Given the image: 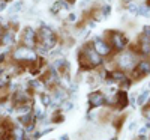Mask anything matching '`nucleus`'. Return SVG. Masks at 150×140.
<instances>
[{
	"instance_id": "6",
	"label": "nucleus",
	"mask_w": 150,
	"mask_h": 140,
	"mask_svg": "<svg viewBox=\"0 0 150 140\" xmlns=\"http://www.w3.org/2000/svg\"><path fill=\"white\" fill-rule=\"evenodd\" d=\"M21 44L24 47H30V48L36 47V44H38V33L32 27H26L23 30V33H21Z\"/></svg>"
},
{
	"instance_id": "9",
	"label": "nucleus",
	"mask_w": 150,
	"mask_h": 140,
	"mask_svg": "<svg viewBox=\"0 0 150 140\" xmlns=\"http://www.w3.org/2000/svg\"><path fill=\"white\" fill-rule=\"evenodd\" d=\"M111 103H112V107H114L116 110H122V109L126 107V104H128V96H126L125 92H119L114 98H112Z\"/></svg>"
},
{
	"instance_id": "14",
	"label": "nucleus",
	"mask_w": 150,
	"mask_h": 140,
	"mask_svg": "<svg viewBox=\"0 0 150 140\" xmlns=\"http://www.w3.org/2000/svg\"><path fill=\"white\" fill-rule=\"evenodd\" d=\"M147 99H149V94H147V92H143V94H141L138 98H137V103H138L140 106H143V104L146 103Z\"/></svg>"
},
{
	"instance_id": "12",
	"label": "nucleus",
	"mask_w": 150,
	"mask_h": 140,
	"mask_svg": "<svg viewBox=\"0 0 150 140\" xmlns=\"http://www.w3.org/2000/svg\"><path fill=\"white\" fill-rule=\"evenodd\" d=\"M110 77L114 80V81H120V83H125L126 81V74H125L123 71H111L110 72Z\"/></svg>"
},
{
	"instance_id": "22",
	"label": "nucleus",
	"mask_w": 150,
	"mask_h": 140,
	"mask_svg": "<svg viewBox=\"0 0 150 140\" xmlns=\"http://www.w3.org/2000/svg\"><path fill=\"white\" fill-rule=\"evenodd\" d=\"M60 140H68V136H63V137H62Z\"/></svg>"
},
{
	"instance_id": "15",
	"label": "nucleus",
	"mask_w": 150,
	"mask_h": 140,
	"mask_svg": "<svg viewBox=\"0 0 150 140\" xmlns=\"http://www.w3.org/2000/svg\"><path fill=\"white\" fill-rule=\"evenodd\" d=\"M41 101L44 103V106H50V103H51V98H50V95H41Z\"/></svg>"
},
{
	"instance_id": "23",
	"label": "nucleus",
	"mask_w": 150,
	"mask_h": 140,
	"mask_svg": "<svg viewBox=\"0 0 150 140\" xmlns=\"http://www.w3.org/2000/svg\"><path fill=\"white\" fill-rule=\"evenodd\" d=\"M5 2H11V0H5Z\"/></svg>"
},
{
	"instance_id": "7",
	"label": "nucleus",
	"mask_w": 150,
	"mask_h": 140,
	"mask_svg": "<svg viewBox=\"0 0 150 140\" xmlns=\"http://www.w3.org/2000/svg\"><path fill=\"white\" fill-rule=\"evenodd\" d=\"M93 47L96 50V53L101 56V57L108 56L112 51V47L110 45V42L107 39H102V38H96V39L93 41Z\"/></svg>"
},
{
	"instance_id": "18",
	"label": "nucleus",
	"mask_w": 150,
	"mask_h": 140,
	"mask_svg": "<svg viewBox=\"0 0 150 140\" xmlns=\"http://www.w3.org/2000/svg\"><path fill=\"white\" fill-rule=\"evenodd\" d=\"M6 95H8V89L6 87H2V89H0V99H5Z\"/></svg>"
},
{
	"instance_id": "3",
	"label": "nucleus",
	"mask_w": 150,
	"mask_h": 140,
	"mask_svg": "<svg viewBox=\"0 0 150 140\" xmlns=\"http://www.w3.org/2000/svg\"><path fill=\"white\" fill-rule=\"evenodd\" d=\"M12 57L17 62H30V63H33L38 59L35 50L30 48V47H24V45L17 47L14 51H12Z\"/></svg>"
},
{
	"instance_id": "8",
	"label": "nucleus",
	"mask_w": 150,
	"mask_h": 140,
	"mask_svg": "<svg viewBox=\"0 0 150 140\" xmlns=\"http://www.w3.org/2000/svg\"><path fill=\"white\" fill-rule=\"evenodd\" d=\"M134 72H135V79H141L143 75L150 74V60H147V59L140 60L138 63H137Z\"/></svg>"
},
{
	"instance_id": "25",
	"label": "nucleus",
	"mask_w": 150,
	"mask_h": 140,
	"mask_svg": "<svg viewBox=\"0 0 150 140\" xmlns=\"http://www.w3.org/2000/svg\"><path fill=\"white\" fill-rule=\"evenodd\" d=\"M86 2H89V0H86Z\"/></svg>"
},
{
	"instance_id": "19",
	"label": "nucleus",
	"mask_w": 150,
	"mask_h": 140,
	"mask_svg": "<svg viewBox=\"0 0 150 140\" xmlns=\"http://www.w3.org/2000/svg\"><path fill=\"white\" fill-rule=\"evenodd\" d=\"M68 20L69 21H75V20H77V15H75V14H69L68 15Z\"/></svg>"
},
{
	"instance_id": "5",
	"label": "nucleus",
	"mask_w": 150,
	"mask_h": 140,
	"mask_svg": "<svg viewBox=\"0 0 150 140\" xmlns=\"http://www.w3.org/2000/svg\"><path fill=\"white\" fill-rule=\"evenodd\" d=\"M137 63H138V60H137L134 51H126V53H122L119 56V60H117V65L122 68V69H132L137 66Z\"/></svg>"
},
{
	"instance_id": "4",
	"label": "nucleus",
	"mask_w": 150,
	"mask_h": 140,
	"mask_svg": "<svg viewBox=\"0 0 150 140\" xmlns=\"http://www.w3.org/2000/svg\"><path fill=\"white\" fill-rule=\"evenodd\" d=\"M107 35H108V42H110V45L114 48V50H117V51H122V50L126 47L128 38L125 36V33H122V32H107Z\"/></svg>"
},
{
	"instance_id": "10",
	"label": "nucleus",
	"mask_w": 150,
	"mask_h": 140,
	"mask_svg": "<svg viewBox=\"0 0 150 140\" xmlns=\"http://www.w3.org/2000/svg\"><path fill=\"white\" fill-rule=\"evenodd\" d=\"M104 101H105V98H104V95L101 92H93V94L89 95V106L90 107H99V106H102Z\"/></svg>"
},
{
	"instance_id": "11",
	"label": "nucleus",
	"mask_w": 150,
	"mask_h": 140,
	"mask_svg": "<svg viewBox=\"0 0 150 140\" xmlns=\"http://www.w3.org/2000/svg\"><path fill=\"white\" fill-rule=\"evenodd\" d=\"M0 41H2L3 45H12L15 41V36H14V32L12 30H6L2 36H0Z\"/></svg>"
},
{
	"instance_id": "24",
	"label": "nucleus",
	"mask_w": 150,
	"mask_h": 140,
	"mask_svg": "<svg viewBox=\"0 0 150 140\" xmlns=\"http://www.w3.org/2000/svg\"><path fill=\"white\" fill-rule=\"evenodd\" d=\"M149 89H150V83H149Z\"/></svg>"
},
{
	"instance_id": "17",
	"label": "nucleus",
	"mask_w": 150,
	"mask_h": 140,
	"mask_svg": "<svg viewBox=\"0 0 150 140\" xmlns=\"http://www.w3.org/2000/svg\"><path fill=\"white\" fill-rule=\"evenodd\" d=\"M110 11H111V8H110L108 5L102 6V12H104V17H108V15H110Z\"/></svg>"
},
{
	"instance_id": "20",
	"label": "nucleus",
	"mask_w": 150,
	"mask_h": 140,
	"mask_svg": "<svg viewBox=\"0 0 150 140\" xmlns=\"http://www.w3.org/2000/svg\"><path fill=\"white\" fill-rule=\"evenodd\" d=\"M71 107H72L71 103H66V104H65V109H66V110H71Z\"/></svg>"
},
{
	"instance_id": "1",
	"label": "nucleus",
	"mask_w": 150,
	"mask_h": 140,
	"mask_svg": "<svg viewBox=\"0 0 150 140\" xmlns=\"http://www.w3.org/2000/svg\"><path fill=\"white\" fill-rule=\"evenodd\" d=\"M102 57L96 53L93 42H86L78 53V63L83 69H92L101 65Z\"/></svg>"
},
{
	"instance_id": "2",
	"label": "nucleus",
	"mask_w": 150,
	"mask_h": 140,
	"mask_svg": "<svg viewBox=\"0 0 150 140\" xmlns=\"http://www.w3.org/2000/svg\"><path fill=\"white\" fill-rule=\"evenodd\" d=\"M57 45V35L50 26H41L38 30V44L36 47L39 48L41 53H47L51 48Z\"/></svg>"
},
{
	"instance_id": "21",
	"label": "nucleus",
	"mask_w": 150,
	"mask_h": 140,
	"mask_svg": "<svg viewBox=\"0 0 150 140\" xmlns=\"http://www.w3.org/2000/svg\"><path fill=\"white\" fill-rule=\"evenodd\" d=\"M3 33H5V27L2 26V24H0V36H2Z\"/></svg>"
},
{
	"instance_id": "16",
	"label": "nucleus",
	"mask_w": 150,
	"mask_h": 140,
	"mask_svg": "<svg viewBox=\"0 0 150 140\" xmlns=\"http://www.w3.org/2000/svg\"><path fill=\"white\" fill-rule=\"evenodd\" d=\"M53 121L54 122H62V121H63V114H62V113H56L53 116Z\"/></svg>"
},
{
	"instance_id": "13",
	"label": "nucleus",
	"mask_w": 150,
	"mask_h": 140,
	"mask_svg": "<svg viewBox=\"0 0 150 140\" xmlns=\"http://www.w3.org/2000/svg\"><path fill=\"white\" fill-rule=\"evenodd\" d=\"M126 9H128V12H131V14H138V3L129 2V3H126Z\"/></svg>"
}]
</instances>
